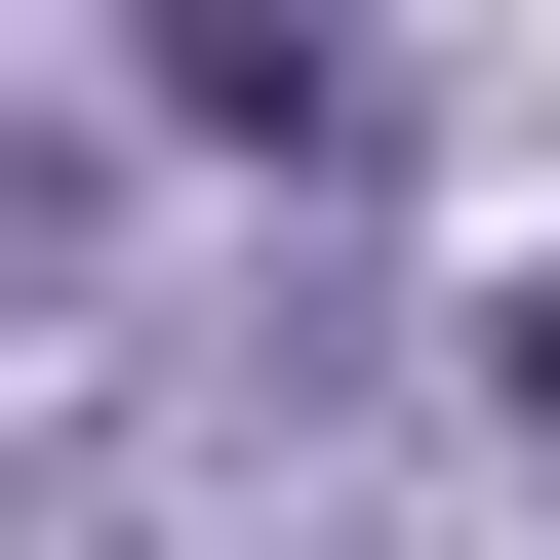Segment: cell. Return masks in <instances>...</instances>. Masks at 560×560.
Masks as SVG:
<instances>
[{
    "instance_id": "cell-2",
    "label": "cell",
    "mask_w": 560,
    "mask_h": 560,
    "mask_svg": "<svg viewBox=\"0 0 560 560\" xmlns=\"http://www.w3.org/2000/svg\"><path fill=\"white\" fill-rule=\"evenodd\" d=\"M521 441H560V280H521Z\"/></svg>"
},
{
    "instance_id": "cell-1",
    "label": "cell",
    "mask_w": 560,
    "mask_h": 560,
    "mask_svg": "<svg viewBox=\"0 0 560 560\" xmlns=\"http://www.w3.org/2000/svg\"><path fill=\"white\" fill-rule=\"evenodd\" d=\"M161 120H200V161H320L361 40H320V0H161Z\"/></svg>"
}]
</instances>
